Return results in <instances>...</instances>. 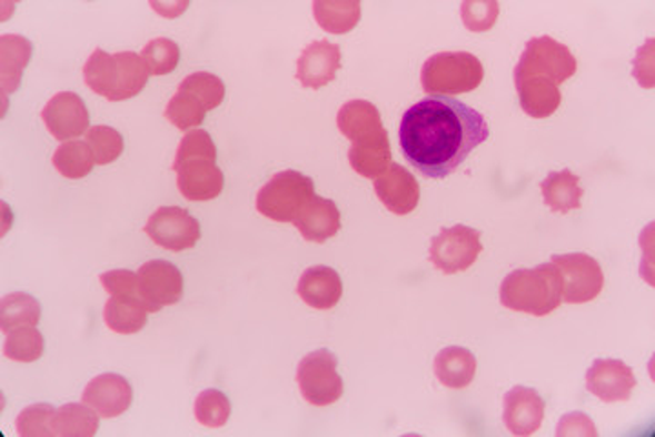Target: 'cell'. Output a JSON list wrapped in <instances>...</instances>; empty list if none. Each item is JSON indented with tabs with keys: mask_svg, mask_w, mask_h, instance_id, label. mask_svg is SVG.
<instances>
[{
	"mask_svg": "<svg viewBox=\"0 0 655 437\" xmlns=\"http://www.w3.org/2000/svg\"><path fill=\"white\" fill-rule=\"evenodd\" d=\"M348 161L359 176L366 177V179H377L380 173H385L390 168V139L366 146L351 145L350 151H348Z\"/></svg>",
	"mask_w": 655,
	"mask_h": 437,
	"instance_id": "cell-30",
	"label": "cell"
},
{
	"mask_svg": "<svg viewBox=\"0 0 655 437\" xmlns=\"http://www.w3.org/2000/svg\"><path fill=\"white\" fill-rule=\"evenodd\" d=\"M483 245H480V231L474 228L457 225V227L440 230L430 245V261L437 270L446 276H454L477 261Z\"/></svg>",
	"mask_w": 655,
	"mask_h": 437,
	"instance_id": "cell-10",
	"label": "cell"
},
{
	"mask_svg": "<svg viewBox=\"0 0 655 437\" xmlns=\"http://www.w3.org/2000/svg\"><path fill=\"white\" fill-rule=\"evenodd\" d=\"M557 436L597 437V428L591 417L586 416V414L572 413L566 414L565 417H560L559 427H557Z\"/></svg>",
	"mask_w": 655,
	"mask_h": 437,
	"instance_id": "cell-41",
	"label": "cell"
},
{
	"mask_svg": "<svg viewBox=\"0 0 655 437\" xmlns=\"http://www.w3.org/2000/svg\"><path fill=\"white\" fill-rule=\"evenodd\" d=\"M579 176L574 171H552L545 181L540 182V193L554 213L565 216L568 211L579 210L580 199L585 190L580 188Z\"/></svg>",
	"mask_w": 655,
	"mask_h": 437,
	"instance_id": "cell-25",
	"label": "cell"
},
{
	"mask_svg": "<svg viewBox=\"0 0 655 437\" xmlns=\"http://www.w3.org/2000/svg\"><path fill=\"white\" fill-rule=\"evenodd\" d=\"M100 285L110 296H119V294H137V274L130 270H111L105 271L100 276Z\"/></svg>",
	"mask_w": 655,
	"mask_h": 437,
	"instance_id": "cell-40",
	"label": "cell"
},
{
	"mask_svg": "<svg viewBox=\"0 0 655 437\" xmlns=\"http://www.w3.org/2000/svg\"><path fill=\"white\" fill-rule=\"evenodd\" d=\"M150 310L137 294L110 296L105 307L106 327L120 336H131L146 327Z\"/></svg>",
	"mask_w": 655,
	"mask_h": 437,
	"instance_id": "cell-22",
	"label": "cell"
},
{
	"mask_svg": "<svg viewBox=\"0 0 655 437\" xmlns=\"http://www.w3.org/2000/svg\"><path fill=\"white\" fill-rule=\"evenodd\" d=\"M99 414L88 405L68 403L57 408L53 417V436L56 437H91L99 430Z\"/></svg>",
	"mask_w": 655,
	"mask_h": 437,
	"instance_id": "cell-28",
	"label": "cell"
},
{
	"mask_svg": "<svg viewBox=\"0 0 655 437\" xmlns=\"http://www.w3.org/2000/svg\"><path fill=\"white\" fill-rule=\"evenodd\" d=\"M44 354V337L36 327L17 328L8 334L4 356L11 361L33 362Z\"/></svg>",
	"mask_w": 655,
	"mask_h": 437,
	"instance_id": "cell-33",
	"label": "cell"
},
{
	"mask_svg": "<svg viewBox=\"0 0 655 437\" xmlns=\"http://www.w3.org/2000/svg\"><path fill=\"white\" fill-rule=\"evenodd\" d=\"M137 290L150 312H160L162 308L180 301L185 294V279L176 265L157 259L145 262L137 271Z\"/></svg>",
	"mask_w": 655,
	"mask_h": 437,
	"instance_id": "cell-11",
	"label": "cell"
},
{
	"mask_svg": "<svg viewBox=\"0 0 655 437\" xmlns=\"http://www.w3.org/2000/svg\"><path fill=\"white\" fill-rule=\"evenodd\" d=\"M576 71L577 59L565 44L552 37H537L526 44L514 71V81L540 77L559 86L576 76Z\"/></svg>",
	"mask_w": 655,
	"mask_h": 437,
	"instance_id": "cell-7",
	"label": "cell"
},
{
	"mask_svg": "<svg viewBox=\"0 0 655 437\" xmlns=\"http://www.w3.org/2000/svg\"><path fill=\"white\" fill-rule=\"evenodd\" d=\"M193 414H196V419L202 427H225L228 419H230V399L220 390L210 388V390H205V393L197 396Z\"/></svg>",
	"mask_w": 655,
	"mask_h": 437,
	"instance_id": "cell-35",
	"label": "cell"
},
{
	"mask_svg": "<svg viewBox=\"0 0 655 437\" xmlns=\"http://www.w3.org/2000/svg\"><path fill=\"white\" fill-rule=\"evenodd\" d=\"M294 227L306 241L326 242L340 230V211L336 202L325 197L314 196L299 211Z\"/></svg>",
	"mask_w": 655,
	"mask_h": 437,
	"instance_id": "cell-20",
	"label": "cell"
},
{
	"mask_svg": "<svg viewBox=\"0 0 655 437\" xmlns=\"http://www.w3.org/2000/svg\"><path fill=\"white\" fill-rule=\"evenodd\" d=\"M316 196V185L300 171H279L260 188L256 207L260 216L276 222H294L306 202Z\"/></svg>",
	"mask_w": 655,
	"mask_h": 437,
	"instance_id": "cell-6",
	"label": "cell"
},
{
	"mask_svg": "<svg viewBox=\"0 0 655 437\" xmlns=\"http://www.w3.org/2000/svg\"><path fill=\"white\" fill-rule=\"evenodd\" d=\"M53 167L60 176L66 179H82L90 176L96 167V159L91 153L90 146L80 141H68L57 148L53 153Z\"/></svg>",
	"mask_w": 655,
	"mask_h": 437,
	"instance_id": "cell-31",
	"label": "cell"
},
{
	"mask_svg": "<svg viewBox=\"0 0 655 437\" xmlns=\"http://www.w3.org/2000/svg\"><path fill=\"white\" fill-rule=\"evenodd\" d=\"M376 193L380 202L396 216H406L419 205V182L399 165H390L385 173L377 177Z\"/></svg>",
	"mask_w": 655,
	"mask_h": 437,
	"instance_id": "cell-19",
	"label": "cell"
},
{
	"mask_svg": "<svg viewBox=\"0 0 655 437\" xmlns=\"http://www.w3.org/2000/svg\"><path fill=\"white\" fill-rule=\"evenodd\" d=\"M56 407L48 403H39L24 408L17 417V434L22 437H50L53 436V417Z\"/></svg>",
	"mask_w": 655,
	"mask_h": 437,
	"instance_id": "cell-38",
	"label": "cell"
},
{
	"mask_svg": "<svg viewBox=\"0 0 655 437\" xmlns=\"http://www.w3.org/2000/svg\"><path fill=\"white\" fill-rule=\"evenodd\" d=\"M516 88L519 93L520 108L525 110L526 116L534 117V119H546V117L554 116L563 101L559 86L540 79V77L520 79V81H516Z\"/></svg>",
	"mask_w": 655,
	"mask_h": 437,
	"instance_id": "cell-23",
	"label": "cell"
},
{
	"mask_svg": "<svg viewBox=\"0 0 655 437\" xmlns=\"http://www.w3.org/2000/svg\"><path fill=\"white\" fill-rule=\"evenodd\" d=\"M563 287V301L570 305L591 302L605 288V274L599 262L588 254H563L552 257Z\"/></svg>",
	"mask_w": 655,
	"mask_h": 437,
	"instance_id": "cell-9",
	"label": "cell"
},
{
	"mask_svg": "<svg viewBox=\"0 0 655 437\" xmlns=\"http://www.w3.org/2000/svg\"><path fill=\"white\" fill-rule=\"evenodd\" d=\"M42 121L57 141L68 142L90 130V113L73 91H60L42 110Z\"/></svg>",
	"mask_w": 655,
	"mask_h": 437,
	"instance_id": "cell-13",
	"label": "cell"
},
{
	"mask_svg": "<svg viewBox=\"0 0 655 437\" xmlns=\"http://www.w3.org/2000/svg\"><path fill=\"white\" fill-rule=\"evenodd\" d=\"M297 294L308 307L331 310L343 297V279L334 268L311 267L300 277Z\"/></svg>",
	"mask_w": 655,
	"mask_h": 437,
	"instance_id": "cell-21",
	"label": "cell"
},
{
	"mask_svg": "<svg viewBox=\"0 0 655 437\" xmlns=\"http://www.w3.org/2000/svg\"><path fill=\"white\" fill-rule=\"evenodd\" d=\"M85 82L97 96L119 102L139 96L148 85V70L140 56L133 51L106 53L97 48L82 68Z\"/></svg>",
	"mask_w": 655,
	"mask_h": 437,
	"instance_id": "cell-3",
	"label": "cell"
},
{
	"mask_svg": "<svg viewBox=\"0 0 655 437\" xmlns=\"http://www.w3.org/2000/svg\"><path fill=\"white\" fill-rule=\"evenodd\" d=\"M206 113H208L206 106L196 96H191L190 91L180 90V88L176 96L171 97L165 110L166 119L182 131L202 125Z\"/></svg>",
	"mask_w": 655,
	"mask_h": 437,
	"instance_id": "cell-32",
	"label": "cell"
},
{
	"mask_svg": "<svg viewBox=\"0 0 655 437\" xmlns=\"http://www.w3.org/2000/svg\"><path fill=\"white\" fill-rule=\"evenodd\" d=\"M2 50V90L4 96L13 93L19 88L22 71L30 64L31 42L20 36H4L0 39Z\"/></svg>",
	"mask_w": 655,
	"mask_h": 437,
	"instance_id": "cell-27",
	"label": "cell"
},
{
	"mask_svg": "<svg viewBox=\"0 0 655 437\" xmlns=\"http://www.w3.org/2000/svg\"><path fill=\"white\" fill-rule=\"evenodd\" d=\"M434 370H436L440 385L460 390L474 381L477 373V359L466 348L448 347L437 354Z\"/></svg>",
	"mask_w": 655,
	"mask_h": 437,
	"instance_id": "cell-24",
	"label": "cell"
},
{
	"mask_svg": "<svg viewBox=\"0 0 655 437\" xmlns=\"http://www.w3.org/2000/svg\"><path fill=\"white\" fill-rule=\"evenodd\" d=\"M485 68L468 51H443L431 56L420 70V86L430 97L460 96L477 90Z\"/></svg>",
	"mask_w": 655,
	"mask_h": 437,
	"instance_id": "cell-5",
	"label": "cell"
},
{
	"mask_svg": "<svg viewBox=\"0 0 655 437\" xmlns=\"http://www.w3.org/2000/svg\"><path fill=\"white\" fill-rule=\"evenodd\" d=\"M340 61L339 46L328 41L311 42L297 59V79L305 88L319 90L336 79Z\"/></svg>",
	"mask_w": 655,
	"mask_h": 437,
	"instance_id": "cell-18",
	"label": "cell"
},
{
	"mask_svg": "<svg viewBox=\"0 0 655 437\" xmlns=\"http://www.w3.org/2000/svg\"><path fill=\"white\" fill-rule=\"evenodd\" d=\"M145 234L166 250H190L200 239V225L182 208L160 207L146 222Z\"/></svg>",
	"mask_w": 655,
	"mask_h": 437,
	"instance_id": "cell-12",
	"label": "cell"
},
{
	"mask_svg": "<svg viewBox=\"0 0 655 437\" xmlns=\"http://www.w3.org/2000/svg\"><path fill=\"white\" fill-rule=\"evenodd\" d=\"M490 137L485 117L454 97H426L400 119V151L430 179H445Z\"/></svg>",
	"mask_w": 655,
	"mask_h": 437,
	"instance_id": "cell-1",
	"label": "cell"
},
{
	"mask_svg": "<svg viewBox=\"0 0 655 437\" xmlns=\"http://www.w3.org/2000/svg\"><path fill=\"white\" fill-rule=\"evenodd\" d=\"M151 8L159 11L160 16L168 17V19H176L180 16V11H185L188 8V2H176V4H159V2H151Z\"/></svg>",
	"mask_w": 655,
	"mask_h": 437,
	"instance_id": "cell-42",
	"label": "cell"
},
{
	"mask_svg": "<svg viewBox=\"0 0 655 437\" xmlns=\"http://www.w3.org/2000/svg\"><path fill=\"white\" fill-rule=\"evenodd\" d=\"M85 136V142L90 146L96 165H100V167L117 161L120 153L125 151L122 136L110 126H93V128L86 131Z\"/></svg>",
	"mask_w": 655,
	"mask_h": 437,
	"instance_id": "cell-36",
	"label": "cell"
},
{
	"mask_svg": "<svg viewBox=\"0 0 655 437\" xmlns=\"http://www.w3.org/2000/svg\"><path fill=\"white\" fill-rule=\"evenodd\" d=\"M340 133L354 146H366L388 139L379 110L368 101H350L337 113Z\"/></svg>",
	"mask_w": 655,
	"mask_h": 437,
	"instance_id": "cell-16",
	"label": "cell"
},
{
	"mask_svg": "<svg viewBox=\"0 0 655 437\" xmlns=\"http://www.w3.org/2000/svg\"><path fill=\"white\" fill-rule=\"evenodd\" d=\"M460 16L463 22L470 31L490 30L492 26L496 24L497 16H499V4L496 0H466L460 6Z\"/></svg>",
	"mask_w": 655,
	"mask_h": 437,
	"instance_id": "cell-39",
	"label": "cell"
},
{
	"mask_svg": "<svg viewBox=\"0 0 655 437\" xmlns=\"http://www.w3.org/2000/svg\"><path fill=\"white\" fill-rule=\"evenodd\" d=\"M545 408V401L537 390L528 387H514L505 396L503 421L514 436H532L543 425Z\"/></svg>",
	"mask_w": 655,
	"mask_h": 437,
	"instance_id": "cell-17",
	"label": "cell"
},
{
	"mask_svg": "<svg viewBox=\"0 0 655 437\" xmlns=\"http://www.w3.org/2000/svg\"><path fill=\"white\" fill-rule=\"evenodd\" d=\"M140 59L150 76H168L176 70L180 61L179 44L166 37H159L142 48Z\"/></svg>",
	"mask_w": 655,
	"mask_h": 437,
	"instance_id": "cell-34",
	"label": "cell"
},
{
	"mask_svg": "<svg viewBox=\"0 0 655 437\" xmlns=\"http://www.w3.org/2000/svg\"><path fill=\"white\" fill-rule=\"evenodd\" d=\"M40 319V302L24 291L2 297L0 302V327L10 334L17 328L36 327Z\"/></svg>",
	"mask_w": 655,
	"mask_h": 437,
	"instance_id": "cell-29",
	"label": "cell"
},
{
	"mask_svg": "<svg viewBox=\"0 0 655 437\" xmlns=\"http://www.w3.org/2000/svg\"><path fill=\"white\" fill-rule=\"evenodd\" d=\"M133 401V388L119 374H102L91 379L82 393V403L100 417L111 419L119 417L130 408Z\"/></svg>",
	"mask_w": 655,
	"mask_h": 437,
	"instance_id": "cell-15",
	"label": "cell"
},
{
	"mask_svg": "<svg viewBox=\"0 0 655 437\" xmlns=\"http://www.w3.org/2000/svg\"><path fill=\"white\" fill-rule=\"evenodd\" d=\"M217 148L210 133L191 130L182 137L173 159L177 187L188 201H211L225 188V176L216 165Z\"/></svg>",
	"mask_w": 655,
	"mask_h": 437,
	"instance_id": "cell-2",
	"label": "cell"
},
{
	"mask_svg": "<svg viewBox=\"0 0 655 437\" xmlns=\"http://www.w3.org/2000/svg\"><path fill=\"white\" fill-rule=\"evenodd\" d=\"M499 299L503 307L514 312L548 316L563 302L559 271L552 262L514 270L500 285Z\"/></svg>",
	"mask_w": 655,
	"mask_h": 437,
	"instance_id": "cell-4",
	"label": "cell"
},
{
	"mask_svg": "<svg viewBox=\"0 0 655 437\" xmlns=\"http://www.w3.org/2000/svg\"><path fill=\"white\" fill-rule=\"evenodd\" d=\"M180 90L190 91L191 96H196L206 110H216L220 102L225 101L226 86L220 81L219 77L208 71H197L191 76L186 77L185 81L179 85Z\"/></svg>",
	"mask_w": 655,
	"mask_h": 437,
	"instance_id": "cell-37",
	"label": "cell"
},
{
	"mask_svg": "<svg viewBox=\"0 0 655 437\" xmlns=\"http://www.w3.org/2000/svg\"><path fill=\"white\" fill-rule=\"evenodd\" d=\"M636 385L634 370L619 359H596L586 373V390L605 403L628 401Z\"/></svg>",
	"mask_w": 655,
	"mask_h": 437,
	"instance_id": "cell-14",
	"label": "cell"
},
{
	"mask_svg": "<svg viewBox=\"0 0 655 437\" xmlns=\"http://www.w3.org/2000/svg\"><path fill=\"white\" fill-rule=\"evenodd\" d=\"M297 383L300 394L314 407H328L345 394V383L337 374V357L330 350H316L299 362Z\"/></svg>",
	"mask_w": 655,
	"mask_h": 437,
	"instance_id": "cell-8",
	"label": "cell"
},
{
	"mask_svg": "<svg viewBox=\"0 0 655 437\" xmlns=\"http://www.w3.org/2000/svg\"><path fill=\"white\" fill-rule=\"evenodd\" d=\"M314 16L317 24L328 33L343 36L354 30L360 21L359 0H316L314 2Z\"/></svg>",
	"mask_w": 655,
	"mask_h": 437,
	"instance_id": "cell-26",
	"label": "cell"
}]
</instances>
